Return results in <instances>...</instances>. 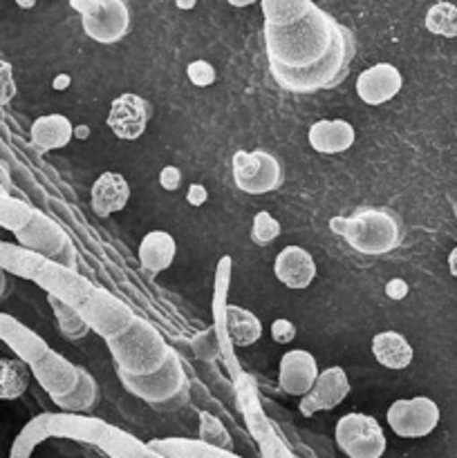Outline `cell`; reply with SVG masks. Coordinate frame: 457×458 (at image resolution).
I'll return each instance as SVG.
<instances>
[{
	"label": "cell",
	"mask_w": 457,
	"mask_h": 458,
	"mask_svg": "<svg viewBox=\"0 0 457 458\" xmlns=\"http://www.w3.org/2000/svg\"><path fill=\"white\" fill-rule=\"evenodd\" d=\"M339 30L341 25H336L334 18L316 4H312L305 16L289 22V25H264V45H267L269 63L291 67V70L314 65L325 56Z\"/></svg>",
	"instance_id": "6da1fadb"
},
{
	"label": "cell",
	"mask_w": 457,
	"mask_h": 458,
	"mask_svg": "<svg viewBox=\"0 0 457 458\" xmlns=\"http://www.w3.org/2000/svg\"><path fill=\"white\" fill-rule=\"evenodd\" d=\"M0 268L4 273L9 271L22 277V280L36 282L40 289L47 291V295H56L74 309H79L92 291V284L81 280L72 268L61 267V264L52 262V259L43 258L34 250L7 244V242H3V246H0Z\"/></svg>",
	"instance_id": "7a4b0ae2"
},
{
	"label": "cell",
	"mask_w": 457,
	"mask_h": 458,
	"mask_svg": "<svg viewBox=\"0 0 457 458\" xmlns=\"http://www.w3.org/2000/svg\"><path fill=\"white\" fill-rule=\"evenodd\" d=\"M116 369L128 376H151L161 369L170 347L160 331L142 318H133L121 334L106 340Z\"/></svg>",
	"instance_id": "3957f363"
},
{
	"label": "cell",
	"mask_w": 457,
	"mask_h": 458,
	"mask_svg": "<svg viewBox=\"0 0 457 458\" xmlns=\"http://www.w3.org/2000/svg\"><path fill=\"white\" fill-rule=\"evenodd\" d=\"M330 226L361 255H388L401 244V222L388 208H358L349 217H334Z\"/></svg>",
	"instance_id": "277c9868"
},
{
	"label": "cell",
	"mask_w": 457,
	"mask_h": 458,
	"mask_svg": "<svg viewBox=\"0 0 457 458\" xmlns=\"http://www.w3.org/2000/svg\"><path fill=\"white\" fill-rule=\"evenodd\" d=\"M349 58H352V40H349L348 31L341 27L332 47L314 65L291 70V67L269 63V67H272V76L282 89H289V92H318V89L334 88L345 79Z\"/></svg>",
	"instance_id": "5b68a950"
},
{
	"label": "cell",
	"mask_w": 457,
	"mask_h": 458,
	"mask_svg": "<svg viewBox=\"0 0 457 458\" xmlns=\"http://www.w3.org/2000/svg\"><path fill=\"white\" fill-rule=\"evenodd\" d=\"M106 428L108 423L99 419H88V416L65 414V411L63 414H40L31 419L22 428V432L13 438L9 458H31L36 445L47 438H72V441L97 445Z\"/></svg>",
	"instance_id": "8992f818"
},
{
	"label": "cell",
	"mask_w": 457,
	"mask_h": 458,
	"mask_svg": "<svg viewBox=\"0 0 457 458\" xmlns=\"http://www.w3.org/2000/svg\"><path fill=\"white\" fill-rule=\"evenodd\" d=\"M119 380L133 396L142 398L155 410L164 411L179 405V398L186 396V371L177 353L170 349L164 367L151 376H128L119 371Z\"/></svg>",
	"instance_id": "52a82bcc"
},
{
	"label": "cell",
	"mask_w": 457,
	"mask_h": 458,
	"mask_svg": "<svg viewBox=\"0 0 457 458\" xmlns=\"http://www.w3.org/2000/svg\"><path fill=\"white\" fill-rule=\"evenodd\" d=\"M81 13L83 31L101 45L119 43L130 30V12L124 0H70Z\"/></svg>",
	"instance_id": "ba28073f"
},
{
	"label": "cell",
	"mask_w": 457,
	"mask_h": 458,
	"mask_svg": "<svg viewBox=\"0 0 457 458\" xmlns=\"http://www.w3.org/2000/svg\"><path fill=\"white\" fill-rule=\"evenodd\" d=\"M334 437L339 450L348 458H381L388 447L379 420L358 411L341 416Z\"/></svg>",
	"instance_id": "9c48e42d"
},
{
	"label": "cell",
	"mask_w": 457,
	"mask_h": 458,
	"mask_svg": "<svg viewBox=\"0 0 457 458\" xmlns=\"http://www.w3.org/2000/svg\"><path fill=\"white\" fill-rule=\"evenodd\" d=\"M233 182L246 195H267L280 188L282 165L267 150H237L231 159Z\"/></svg>",
	"instance_id": "30bf717a"
},
{
	"label": "cell",
	"mask_w": 457,
	"mask_h": 458,
	"mask_svg": "<svg viewBox=\"0 0 457 458\" xmlns=\"http://www.w3.org/2000/svg\"><path fill=\"white\" fill-rule=\"evenodd\" d=\"M13 235L18 237L22 249L34 250V253L43 255V258L52 259V262L61 264V267L72 268L74 271V249H72L70 240L65 233L40 213H31L30 222L16 231Z\"/></svg>",
	"instance_id": "8fae6325"
},
{
	"label": "cell",
	"mask_w": 457,
	"mask_h": 458,
	"mask_svg": "<svg viewBox=\"0 0 457 458\" xmlns=\"http://www.w3.org/2000/svg\"><path fill=\"white\" fill-rule=\"evenodd\" d=\"M385 420L397 437L424 438L439 425V407L428 396L401 398L388 407Z\"/></svg>",
	"instance_id": "7c38bea8"
},
{
	"label": "cell",
	"mask_w": 457,
	"mask_h": 458,
	"mask_svg": "<svg viewBox=\"0 0 457 458\" xmlns=\"http://www.w3.org/2000/svg\"><path fill=\"white\" fill-rule=\"evenodd\" d=\"M76 311L88 322L90 331H97L106 340L121 334L134 318L121 300H116L108 291L97 289V286H92L90 295L83 300V304Z\"/></svg>",
	"instance_id": "4fadbf2b"
},
{
	"label": "cell",
	"mask_w": 457,
	"mask_h": 458,
	"mask_svg": "<svg viewBox=\"0 0 457 458\" xmlns=\"http://www.w3.org/2000/svg\"><path fill=\"white\" fill-rule=\"evenodd\" d=\"M79 369L81 367H74L54 349H47L39 360L30 365L31 376L39 380V385L52 401H61L74 392L76 383H79Z\"/></svg>",
	"instance_id": "5bb4252c"
},
{
	"label": "cell",
	"mask_w": 457,
	"mask_h": 458,
	"mask_svg": "<svg viewBox=\"0 0 457 458\" xmlns=\"http://www.w3.org/2000/svg\"><path fill=\"white\" fill-rule=\"evenodd\" d=\"M349 378L343 367H327L318 371L314 387L300 398V414L314 416L318 411H332L349 396Z\"/></svg>",
	"instance_id": "9a60e30c"
},
{
	"label": "cell",
	"mask_w": 457,
	"mask_h": 458,
	"mask_svg": "<svg viewBox=\"0 0 457 458\" xmlns=\"http://www.w3.org/2000/svg\"><path fill=\"white\" fill-rule=\"evenodd\" d=\"M148 116H151V110H148L146 98L133 92L119 94L108 112V128L121 141H134L146 132Z\"/></svg>",
	"instance_id": "2e32d148"
},
{
	"label": "cell",
	"mask_w": 457,
	"mask_h": 458,
	"mask_svg": "<svg viewBox=\"0 0 457 458\" xmlns=\"http://www.w3.org/2000/svg\"><path fill=\"white\" fill-rule=\"evenodd\" d=\"M403 88V76L392 63H376L358 74L357 94L366 106H385Z\"/></svg>",
	"instance_id": "e0dca14e"
},
{
	"label": "cell",
	"mask_w": 457,
	"mask_h": 458,
	"mask_svg": "<svg viewBox=\"0 0 457 458\" xmlns=\"http://www.w3.org/2000/svg\"><path fill=\"white\" fill-rule=\"evenodd\" d=\"M318 378V362L305 349H291L282 353L280 367H278V385L289 396L303 398L314 387Z\"/></svg>",
	"instance_id": "ac0fdd59"
},
{
	"label": "cell",
	"mask_w": 457,
	"mask_h": 458,
	"mask_svg": "<svg viewBox=\"0 0 457 458\" xmlns=\"http://www.w3.org/2000/svg\"><path fill=\"white\" fill-rule=\"evenodd\" d=\"M273 273L278 280L291 291L307 289L316 277V262H314L312 253L300 246L291 244L285 246L280 253L273 259Z\"/></svg>",
	"instance_id": "d6986e66"
},
{
	"label": "cell",
	"mask_w": 457,
	"mask_h": 458,
	"mask_svg": "<svg viewBox=\"0 0 457 458\" xmlns=\"http://www.w3.org/2000/svg\"><path fill=\"white\" fill-rule=\"evenodd\" d=\"M130 199V183L121 173L108 170L97 177L90 192V204L99 217H110V215L121 213Z\"/></svg>",
	"instance_id": "ffe728a7"
},
{
	"label": "cell",
	"mask_w": 457,
	"mask_h": 458,
	"mask_svg": "<svg viewBox=\"0 0 457 458\" xmlns=\"http://www.w3.org/2000/svg\"><path fill=\"white\" fill-rule=\"evenodd\" d=\"M0 340L16 353L18 360L27 362V365L39 360L49 349L39 334H34L30 327L7 313H0Z\"/></svg>",
	"instance_id": "44dd1931"
},
{
	"label": "cell",
	"mask_w": 457,
	"mask_h": 458,
	"mask_svg": "<svg viewBox=\"0 0 457 458\" xmlns=\"http://www.w3.org/2000/svg\"><path fill=\"white\" fill-rule=\"evenodd\" d=\"M354 125L345 119H323L312 123L307 132L309 146L321 155H341L354 146Z\"/></svg>",
	"instance_id": "7402d4cb"
},
{
	"label": "cell",
	"mask_w": 457,
	"mask_h": 458,
	"mask_svg": "<svg viewBox=\"0 0 457 458\" xmlns=\"http://www.w3.org/2000/svg\"><path fill=\"white\" fill-rule=\"evenodd\" d=\"M30 137L34 148H39V150H61L74 137V125L63 114H43L31 123Z\"/></svg>",
	"instance_id": "603a6c76"
},
{
	"label": "cell",
	"mask_w": 457,
	"mask_h": 458,
	"mask_svg": "<svg viewBox=\"0 0 457 458\" xmlns=\"http://www.w3.org/2000/svg\"><path fill=\"white\" fill-rule=\"evenodd\" d=\"M224 334L233 347H251L263 338V322L249 309L227 304V309H224Z\"/></svg>",
	"instance_id": "cb8c5ba5"
},
{
	"label": "cell",
	"mask_w": 457,
	"mask_h": 458,
	"mask_svg": "<svg viewBox=\"0 0 457 458\" xmlns=\"http://www.w3.org/2000/svg\"><path fill=\"white\" fill-rule=\"evenodd\" d=\"M177 244L166 231H151L139 242V262L148 273H161L173 267Z\"/></svg>",
	"instance_id": "d4e9b609"
},
{
	"label": "cell",
	"mask_w": 457,
	"mask_h": 458,
	"mask_svg": "<svg viewBox=\"0 0 457 458\" xmlns=\"http://www.w3.org/2000/svg\"><path fill=\"white\" fill-rule=\"evenodd\" d=\"M372 356L385 369L401 371L410 367L415 352H412L410 343L401 334H397V331H381V334L372 338Z\"/></svg>",
	"instance_id": "484cf974"
},
{
	"label": "cell",
	"mask_w": 457,
	"mask_h": 458,
	"mask_svg": "<svg viewBox=\"0 0 457 458\" xmlns=\"http://www.w3.org/2000/svg\"><path fill=\"white\" fill-rule=\"evenodd\" d=\"M148 447L166 458H242L228 450L206 445L200 438H157L148 443Z\"/></svg>",
	"instance_id": "4316f807"
},
{
	"label": "cell",
	"mask_w": 457,
	"mask_h": 458,
	"mask_svg": "<svg viewBox=\"0 0 457 458\" xmlns=\"http://www.w3.org/2000/svg\"><path fill=\"white\" fill-rule=\"evenodd\" d=\"M97 447L106 452L110 458H166L160 452L152 450V447H148V443L137 441L134 437L112 428V425L103 429Z\"/></svg>",
	"instance_id": "83f0119b"
},
{
	"label": "cell",
	"mask_w": 457,
	"mask_h": 458,
	"mask_svg": "<svg viewBox=\"0 0 457 458\" xmlns=\"http://www.w3.org/2000/svg\"><path fill=\"white\" fill-rule=\"evenodd\" d=\"M30 365L18 358H0V401H16L30 387Z\"/></svg>",
	"instance_id": "f1b7e54d"
},
{
	"label": "cell",
	"mask_w": 457,
	"mask_h": 458,
	"mask_svg": "<svg viewBox=\"0 0 457 458\" xmlns=\"http://www.w3.org/2000/svg\"><path fill=\"white\" fill-rule=\"evenodd\" d=\"M97 398H99V389H97V383H94V378L85 369H79V383H76L74 392H72L70 396L61 398V401H54V405L61 407L65 414H79V411H85L90 410V407H94Z\"/></svg>",
	"instance_id": "f546056e"
},
{
	"label": "cell",
	"mask_w": 457,
	"mask_h": 458,
	"mask_svg": "<svg viewBox=\"0 0 457 458\" xmlns=\"http://www.w3.org/2000/svg\"><path fill=\"white\" fill-rule=\"evenodd\" d=\"M264 12V25H289V22L298 21L300 16L307 13L312 7V0H260Z\"/></svg>",
	"instance_id": "4dcf8cb0"
},
{
	"label": "cell",
	"mask_w": 457,
	"mask_h": 458,
	"mask_svg": "<svg viewBox=\"0 0 457 458\" xmlns=\"http://www.w3.org/2000/svg\"><path fill=\"white\" fill-rule=\"evenodd\" d=\"M47 300H49V307H52L54 316H56V320H58V329H61V334L65 335L67 340H81L90 334L88 322L81 318V313L76 311L72 304L63 302V300L56 298V295H47Z\"/></svg>",
	"instance_id": "1f68e13d"
},
{
	"label": "cell",
	"mask_w": 457,
	"mask_h": 458,
	"mask_svg": "<svg viewBox=\"0 0 457 458\" xmlns=\"http://www.w3.org/2000/svg\"><path fill=\"white\" fill-rule=\"evenodd\" d=\"M426 30L444 38H457V4L435 3L426 12Z\"/></svg>",
	"instance_id": "d6a6232c"
},
{
	"label": "cell",
	"mask_w": 457,
	"mask_h": 458,
	"mask_svg": "<svg viewBox=\"0 0 457 458\" xmlns=\"http://www.w3.org/2000/svg\"><path fill=\"white\" fill-rule=\"evenodd\" d=\"M31 213L34 210L27 204H22L21 199L12 197L9 192H0V226L7 228V231L16 233L30 222Z\"/></svg>",
	"instance_id": "836d02e7"
},
{
	"label": "cell",
	"mask_w": 457,
	"mask_h": 458,
	"mask_svg": "<svg viewBox=\"0 0 457 458\" xmlns=\"http://www.w3.org/2000/svg\"><path fill=\"white\" fill-rule=\"evenodd\" d=\"M197 438L202 443H206V445L220 447V450L231 452L233 447V438L228 434V429L224 428L222 420H218L209 411H200V437Z\"/></svg>",
	"instance_id": "e575fe53"
},
{
	"label": "cell",
	"mask_w": 457,
	"mask_h": 458,
	"mask_svg": "<svg viewBox=\"0 0 457 458\" xmlns=\"http://www.w3.org/2000/svg\"><path fill=\"white\" fill-rule=\"evenodd\" d=\"M282 226L276 217H272V213L267 210H260L254 217V226H251V240L258 246H267L272 242H276L280 237Z\"/></svg>",
	"instance_id": "d590c367"
},
{
	"label": "cell",
	"mask_w": 457,
	"mask_h": 458,
	"mask_svg": "<svg viewBox=\"0 0 457 458\" xmlns=\"http://www.w3.org/2000/svg\"><path fill=\"white\" fill-rule=\"evenodd\" d=\"M186 74H188V81H191L195 88H209V85H213L215 79H218V72H215V67L211 65L209 61L188 63Z\"/></svg>",
	"instance_id": "8d00e7d4"
},
{
	"label": "cell",
	"mask_w": 457,
	"mask_h": 458,
	"mask_svg": "<svg viewBox=\"0 0 457 458\" xmlns=\"http://www.w3.org/2000/svg\"><path fill=\"white\" fill-rule=\"evenodd\" d=\"M258 443H260V450H263L264 458H296L289 452V447H287L285 443H282L280 438L272 432V429H269V432L264 434Z\"/></svg>",
	"instance_id": "74e56055"
},
{
	"label": "cell",
	"mask_w": 457,
	"mask_h": 458,
	"mask_svg": "<svg viewBox=\"0 0 457 458\" xmlns=\"http://www.w3.org/2000/svg\"><path fill=\"white\" fill-rule=\"evenodd\" d=\"M272 338L278 344H289L296 338V327L287 318H278L272 322Z\"/></svg>",
	"instance_id": "f35d334b"
},
{
	"label": "cell",
	"mask_w": 457,
	"mask_h": 458,
	"mask_svg": "<svg viewBox=\"0 0 457 458\" xmlns=\"http://www.w3.org/2000/svg\"><path fill=\"white\" fill-rule=\"evenodd\" d=\"M160 186L168 192L177 191V188L182 186V170H179L177 165H166V168H161Z\"/></svg>",
	"instance_id": "ab89813d"
},
{
	"label": "cell",
	"mask_w": 457,
	"mask_h": 458,
	"mask_svg": "<svg viewBox=\"0 0 457 458\" xmlns=\"http://www.w3.org/2000/svg\"><path fill=\"white\" fill-rule=\"evenodd\" d=\"M209 199V191L202 183H191L186 191V201L191 206H204Z\"/></svg>",
	"instance_id": "60d3db41"
},
{
	"label": "cell",
	"mask_w": 457,
	"mask_h": 458,
	"mask_svg": "<svg viewBox=\"0 0 457 458\" xmlns=\"http://www.w3.org/2000/svg\"><path fill=\"white\" fill-rule=\"evenodd\" d=\"M385 295H388V298H392V300H403L408 295V284L403 280H390L388 284H385Z\"/></svg>",
	"instance_id": "b9f144b4"
},
{
	"label": "cell",
	"mask_w": 457,
	"mask_h": 458,
	"mask_svg": "<svg viewBox=\"0 0 457 458\" xmlns=\"http://www.w3.org/2000/svg\"><path fill=\"white\" fill-rule=\"evenodd\" d=\"M448 271H451L453 277H457V246L448 255Z\"/></svg>",
	"instance_id": "7bdbcfd3"
},
{
	"label": "cell",
	"mask_w": 457,
	"mask_h": 458,
	"mask_svg": "<svg viewBox=\"0 0 457 458\" xmlns=\"http://www.w3.org/2000/svg\"><path fill=\"white\" fill-rule=\"evenodd\" d=\"M9 188V177H7V170L0 165V192H7Z\"/></svg>",
	"instance_id": "ee69618b"
},
{
	"label": "cell",
	"mask_w": 457,
	"mask_h": 458,
	"mask_svg": "<svg viewBox=\"0 0 457 458\" xmlns=\"http://www.w3.org/2000/svg\"><path fill=\"white\" fill-rule=\"evenodd\" d=\"M67 85H70V76H58V79H54V89H65Z\"/></svg>",
	"instance_id": "f6af8a7d"
},
{
	"label": "cell",
	"mask_w": 457,
	"mask_h": 458,
	"mask_svg": "<svg viewBox=\"0 0 457 458\" xmlns=\"http://www.w3.org/2000/svg\"><path fill=\"white\" fill-rule=\"evenodd\" d=\"M228 4H233V7H249V4L258 3V0H227Z\"/></svg>",
	"instance_id": "bcb514c9"
},
{
	"label": "cell",
	"mask_w": 457,
	"mask_h": 458,
	"mask_svg": "<svg viewBox=\"0 0 457 458\" xmlns=\"http://www.w3.org/2000/svg\"><path fill=\"white\" fill-rule=\"evenodd\" d=\"M175 4H177L179 9H193L195 7V0H175Z\"/></svg>",
	"instance_id": "7dc6e473"
},
{
	"label": "cell",
	"mask_w": 457,
	"mask_h": 458,
	"mask_svg": "<svg viewBox=\"0 0 457 458\" xmlns=\"http://www.w3.org/2000/svg\"><path fill=\"white\" fill-rule=\"evenodd\" d=\"M16 4L21 9H31V7H36V0H16Z\"/></svg>",
	"instance_id": "c3c4849f"
},
{
	"label": "cell",
	"mask_w": 457,
	"mask_h": 458,
	"mask_svg": "<svg viewBox=\"0 0 457 458\" xmlns=\"http://www.w3.org/2000/svg\"><path fill=\"white\" fill-rule=\"evenodd\" d=\"M0 246H3V240H0Z\"/></svg>",
	"instance_id": "681fc988"
}]
</instances>
